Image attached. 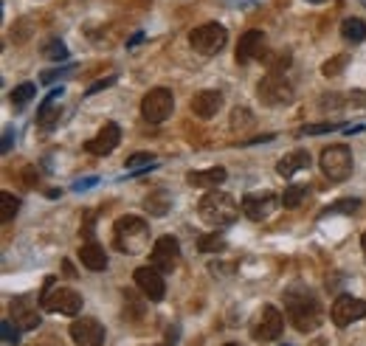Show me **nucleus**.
Masks as SVG:
<instances>
[{
  "label": "nucleus",
  "mask_w": 366,
  "mask_h": 346,
  "mask_svg": "<svg viewBox=\"0 0 366 346\" xmlns=\"http://www.w3.org/2000/svg\"><path fill=\"white\" fill-rule=\"evenodd\" d=\"M71 338L79 346H102L104 344V338H107V330H104V324H102V321L82 315V318H73Z\"/></svg>",
  "instance_id": "ddd939ff"
},
{
  "label": "nucleus",
  "mask_w": 366,
  "mask_h": 346,
  "mask_svg": "<svg viewBox=\"0 0 366 346\" xmlns=\"http://www.w3.org/2000/svg\"><path fill=\"white\" fill-rule=\"evenodd\" d=\"M189 107H192V113H195L198 119L206 121V119H212V116L220 113V107H222V93H220V90H212V87H209V90H200V93L192 96V104H189Z\"/></svg>",
  "instance_id": "a211bd4d"
},
{
  "label": "nucleus",
  "mask_w": 366,
  "mask_h": 346,
  "mask_svg": "<svg viewBox=\"0 0 366 346\" xmlns=\"http://www.w3.org/2000/svg\"><path fill=\"white\" fill-rule=\"evenodd\" d=\"M228 172L222 166H212V169H198V172H189L186 180L192 186H209V189H217L220 183H225Z\"/></svg>",
  "instance_id": "4be33fe9"
},
{
  "label": "nucleus",
  "mask_w": 366,
  "mask_h": 346,
  "mask_svg": "<svg viewBox=\"0 0 366 346\" xmlns=\"http://www.w3.org/2000/svg\"><path fill=\"white\" fill-rule=\"evenodd\" d=\"M361 248H364V259H366V234L361 237Z\"/></svg>",
  "instance_id": "c03bdc74"
},
{
  "label": "nucleus",
  "mask_w": 366,
  "mask_h": 346,
  "mask_svg": "<svg viewBox=\"0 0 366 346\" xmlns=\"http://www.w3.org/2000/svg\"><path fill=\"white\" fill-rule=\"evenodd\" d=\"M251 124H254V116H251V110H245V107H237V110H234V116H231V130L251 127Z\"/></svg>",
  "instance_id": "f704fd0d"
},
{
  "label": "nucleus",
  "mask_w": 366,
  "mask_h": 346,
  "mask_svg": "<svg viewBox=\"0 0 366 346\" xmlns=\"http://www.w3.org/2000/svg\"><path fill=\"white\" fill-rule=\"evenodd\" d=\"M37 96V87L31 85V82H23V85H17L14 90H11V104L14 107H23L26 102H31Z\"/></svg>",
  "instance_id": "cd10ccee"
},
{
  "label": "nucleus",
  "mask_w": 366,
  "mask_h": 346,
  "mask_svg": "<svg viewBox=\"0 0 366 346\" xmlns=\"http://www.w3.org/2000/svg\"><path fill=\"white\" fill-rule=\"evenodd\" d=\"M119 141H122L119 124H104L96 139H90L85 144V152H90V155H110L119 146Z\"/></svg>",
  "instance_id": "f3484780"
},
{
  "label": "nucleus",
  "mask_w": 366,
  "mask_h": 346,
  "mask_svg": "<svg viewBox=\"0 0 366 346\" xmlns=\"http://www.w3.org/2000/svg\"><path fill=\"white\" fill-rule=\"evenodd\" d=\"M113 242L122 254H141L146 245H149V225L146 220L136 217V214H127V217H119L116 220V228H113Z\"/></svg>",
  "instance_id": "f03ea898"
},
{
  "label": "nucleus",
  "mask_w": 366,
  "mask_h": 346,
  "mask_svg": "<svg viewBox=\"0 0 366 346\" xmlns=\"http://www.w3.org/2000/svg\"><path fill=\"white\" fill-rule=\"evenodd\" d=\"M136 284L141 287V293H144L149 301H161L163 293H166V284H163L161 271L152 268V265H144V268L136 271Z\"/></svg>",
  "instance_id": "dca6fc26"
},
{
  "label": "nucleus",
  "mask_w": 366,
  "mask_h": 346,
  "mask_svg": "<svg viewBox=\"0 0 366 346\" xmlns=\"http://www.w3.org/2000/svg\"><path fill=\"white\" fill-rule=\"evenodd\" d=\"M20 333H23V330H20L11 318H6V321L0 324V335H3L6 344H20Z\"/></svg>",
  "instance_id": "473e14b6"
},
{
  "label": "nucleus",
  "mask_w": 366,
  "mask_h": 346,
  "mask_svg": "<svg viewBox=\"0 0 366 346\" xmlns=\"http://www.w3.org/2000/svg\"><path fill=\"white\" fill-rule=\"evenodd\" d=\"M321 172L333 183H344L352 175V152L347 144H333L321 152Z\"/></svg>",
  "instance_id": "39448f33"
},
{
  "label": "nucleus",
  "mask_w": 366,
  "mask_h": 346,
  "mask_svg": "<svg viewBox=\"0 0 366 346\" xmlns=\"http://www.w3.org/2000/svg\"><path fill=\"white\" fill-rule=\"evenodd\" d=\"M257 96L268 107H282V104H291L293 99H296V90H293V85L282 73H268L257 85Z\"/></svg>",
  "instance_id": "423d86ee"
},
{
  "label": "nucleus",
  "mask_w": 366,
  "mask_h": 346,
  "mask_svg": "<svg viewBox=\"0 0 366 346\" xmlns=\"http://www.w3.org/2000/svg\"><path fill=\"white\" fill-rule=\"evenodd\" d=\"M152 166H155L152 152H136L127 158V172H141V169H152Z\"/></svg>",
  "instance_id": "c85d7f7f"
},
{
  "label": "nucleus",
  "mask_w": 366,
  "mask_h": 346,
  "mask_svg": "<svg viewBox=\"0 0 366 346\" xmlns=\"http://www.w3.org/2000/svg\"><path fill=\"white\" fill-rule=\"evenodd\" d=\"M40 304H43V310L60 313V315H79L82 313V296L71 287H51V281H48V290L40 296Z\"/></svg>",
  "instance_id": "0eeeda50"
},
{
  "label": "nucleus",
  "mask_w": 366,
  "mask_h": 346,
  "mask_svg": "<svg viewBox=\"0 0 366 346\" xmlns=\"http://www.w3.org/2000/svg\"><path fill=\"white\" fill-rule=\"evenodd\" d=\"M282 206L285 208H298L304 200H307V186H288L285 192H282Z\"/></svg>",
  "instance_id": "bb28decb"
},
{
  "label": "nucleus",
  "mask_w": 366,
  "mask_h": 346,
  "mask_svg": "<svg viewBox=\"0 0 366 346\" xmlns=\"http://www.w3.org/2000/svg\"><path fill=\"white\" fill-rule=\"evenodd\" d=\"M65 70H68V68L45 70V73H43V76H40V82H43V85H48V82H54V79H57V76H63V73H65Z\"/></svg>",
  "instance_id": "ea45409f"
},
{
  "label": "nucleus",
  "mask_w": 366,
  "mask_h": 346,
  "mask_svg": "<svg viewBox=\"0 0 366 346\" xmlns=\"http://www.w3.org/2000/svg\"><path fill=\"white\" fill-rule=\"evenodd\" d=\"M198 214H200L203 222H209V225H215V228H225V225H231V222L239 217V206L234 203L231 195L212 189L209 195L200 198Z\"/></svg>",
  "instance_id": "7ed1b4c3"
},
{
  "label": "nucleus",
  "mask_w": 366,
  "mask_h": 346,
  "mask_svg": "<svg viewBox=\"0 0 366 346\" xmlns=\"http://www.w3.org/2000/svg\"><path fill=\"white\" fill-rule=\"evenodd\" d=\"M282 330H285V318H282V313H279V307H274V304H265L262 310H259V315H257V324H254V338L257 341H276L279 335H282Z\"/></svg>",
  "instance_id": "9b49d317"
},
{
  "label": "nucleus",
  "mask_w": 366,
  "mask_h": 346,
  "mask_svg": "<svg viewBox=\"0 0 366 346\" xmlns=\"http://www.w3.org/2000/svg\"><path fill=\"white\" fill-rule=\"evenodd\" d=\"M225 43H228V31L220 23H203V26H198V28L189 31V45L198 54H203V57L220 54L225 48Z\"/></svg>",
  "instance_id": "20e7f679"
},
{
  "label": "nucleus",
  "mask_w": 366,
  "mask_h": 346,
  "mask_svg": "<svg viewBox=\"0 0 366 346\" xmlns=\"http://www.w3.org/2000/svg\"><path fill=\"white\" fill-rule=\"evenodd\" d=\"M341 37L347 40V43H364L366 40V23L364 20H358V17H347L344 23H341Z\"/></svg>",
  "instance_id": "b1692460"
},
{
  "label": "nucleus",
  "mask_w": 366,
  "mask_h": 346,
  "mask_svg": "<svg viewBox=\"0 0 366 346\" xmlns=\"http://www.w3.org/2000/svg\"><path fill=\"white\" fill-rule=\"evenodd\" d=\"M40 307H43V304H37V296H34V293H23V296L11 298L9 313H11V321H14L23 333H28V330H37L40 321H43Z\"/></svg>",
  "instance_id": "1a4fd4ad"
},
{
  "label": "nucleus",
  "mask_w": 366,
  "mask_h": 346,
  "mask_svg": "<svg viewBox=\"0 0 366 346\" xmlns=\"http://www.w3.org/2000/svg\"><path fill=\"white\" fill-rule=\"evenodd\" d=\"M350 102H352L355 107H366V90H352V93H350Z\"/></svg>",
  "instance_id": "4c0bfd02"
},
{
  "label": "nucleus",
  "mask_w": 366,
  "mask_h": 346,
  "mask_svg": "<svg viewBox=\"0 0 366 346\" xmlns=\"http://www.w3.org/2000/svg\"><path fill=\"white\" fill-rule=\"evenodd\" d=\"M225 346H239V344H225Z\"/></svg>",
  "instance_id": "49530a36"
},
{
  "label": "nucleus",
  "mask_w": 366,
  "mask_h": 346,
  "mask_svg": "<svg viewBox=\"0 0 366 346\" xmlns=\"http://www.w3.org/2000/svg\"><path fill=\"white\" fill-rule=\"evenodd\" d=\"M347 63H350V57H347V54H338V57H333V60H327V63L321 65V73H324V76H338Z\"/></svg>",
  "instance_id": "72a5a7b5"
},
{
  "label": "nucleus",
  "mask_w": 366,
  "mask_h": 346,
  "mask_svg": "<svg viewBox=\"0 0 366 346\" xmlns=\"http://www.w3.org/2000/svg\"><path fill=\"white\" fill-rule=\"evenodd\" d=\"M285 313L298 333H313L321 324V307L316 296L304 287H293L285 293Z\"/></svg>",
  "instance_id": "f257e3e1"
},
{
  "label": "nucleus",
  "mask_w": 366,
  "mask_h": 346,
  "mask_svg": "<svg viewBox=\"0 0 366 346\" xmlns=\"http://www.w3.org/2000/svg\"><path fill=\"white\" fill-rule=\"evenodd\" d=\"M279 203H282V200H279L274 192H268V189H265V192H248V195L242 198V203H239V206H242V214H245L248 220L262 222V220H265L274 208L279 206Z\"/></svg>",
  "instance_id": "f8f14e48"
},
{
  "label": "nucleus",
  "mask_w": 366,
  "mask_h": 346,
  "mask_svg": "<svg viewBox=\"0 0 366 346\" xmlns=\"http://www.w3.org/2000/svg\"><path fill=\"white\" fill-rule=\"evenodd\" d=\"M57 99H63V85H60V87H54V90L43 99V104H40V110H37V124H40L43 130H51V127L57 124V119H60Z\"/></svg>",
  "instance_id": "6ab92c4d"
},
{
  "label": "nucleus",
  "mask_w": 366,
  "mask_h": 346,
  "mask_svg": "<svg viewBox=\"0 0 366 346\" xmlns=\"http://www.w3.org/2000/svg\"><path fill=\"white\" fill-rule=\"evenodd\" d=\"M198 251H203V254H220V251H225V237L222 234H203L200 239H198Z\"/></svg>",
  "instance_id": "393cba45"
},
{
  "label": "nucleus",
  "mask_w": 366,
  "mask_h": 346,
  "mask_svg": "<svg viewBox=\"0 0 366 346\" xmlns=\"http://www.w3.org/2000/svg\"><path fill=\"white\" fill-rule=\"evenodd\" d=\"M172 110H175V96L166 87H155V90H149L144 99H141V116H144L149 124L166 121L172 116Z\"/></svg>",
  "instance_id": "6e6552de"
},
{
  "label": "nucleus",
  "mask_w": 366,
  "mask_h": 346,
  "mask_svg": "<svg viewBox=\"0 0 366 346\" xmlns=\"http://www.w3.org/2000/svg\"><path fill=\"white\" fill-rule=\"evenodd\" d=\"M344 124H338V121H321V124H304L301 130H298V136H327V133H335V130H341Z\"/></svg>",
  "instance_id": "c756f323"
},
{
  "label": "nucleus",
  "mask_w": 366,
  "mask_h": 346,
  "mask_svg": "<svg viewBox=\"0 0 366 346\" xmlns=\"http://www.w3.org/2000/svg\"><path fill=\"white\" fill-rule=\"evenodd\" d=\"M144 208L152 214V217H163V214L172 208V195H169L166 189H155V192L146 195Z\"/></svg>",
  "instance_id": "5701e85b"
},
{
  "label": "nucleus",
  "mask_w": 366,
  "mask_h": 346,
  "mask_svg": "<svg viewBox=\"0 0 366 346\" xmlns=\"http://www.w3.org/2000/svg\"><path fill=\"white\" fill-rule=\"evenodd\" d=\"M310 163H313L310 152H307V149H296V152L285 155V158L276 163V172H279L282 178H293L298 169H310Z\"/></svg>",
  "instance_id": "412c9836"
},
{
  "label": "nucleus",
  "mask_w": 366,
  "mask_h": 346,
  "mask_svg": "<svg viewBox=\"0 0 366 346\" xmlns=\"http://www.w3.org/2000/svg\"><path fill=\"white\" fill-rule=\"evenodd\" d=\"M141 40H144V34H141V31H136V34L130 37V43H127V48H136V45L141 43Z\"/></svg>",
  "instance_id": "79ce46f5"
},
{
  "label": "nucleus",
  "mask_w": 366,
  "mask_h": 346,
  "mask_svg": "<svg viewBox=\"0 0 366 346\" xmlns=\"http://www.w3.org/2000/svg\"><path fill=\"white\" fill-rule=\"evenodd\" d=\"M79 259H82V265H85L87 271H93V274H104V268H107V254H104V248L96 245V242H85V245L79 248Z\"/></svg>",
  "instance_id": "aec40b11"
},
{
  "label": "nucleus",
  "mask_w": 366,
  "mask_h": 346,
  "mask_svg": "<svg viewBox=\"0 0 366 346\" xmlns=\"http://www.w3.org/2000/svg\"><path fill=\"white\" fill-rule=\"evenodd\" d=\"M43 54H45L48 60L60 63V60H65V57H68V48H65V43H63V40H51V43L43 48Z\"/></svg>",
  "instance_id": "2f4dec72"
},
{
  "label": "nucleus",
  "mask_w": 366,
  "mask_h": 346,
  "mask_svg": "<svg viewBox=\"0 0 366 346\" xmlns=\"http://www.w3.org/2000/svg\"><path fill=\"white\" fill-rule=\"evenodd\" d=\"M358 208H361V200H355V198H352V200H338L335 206L324 208V211L318 214V220H321V217H327V214H355Z\"/></svg>",
  "instance_id": "7c9ffc66"
},
{
  "label": "nucleus",
  "mask_w": 366,
  "mask_h": 346,
  "mask_svg": "<svg viewBox=\"0 0 366 346\" xmlns=\"http://www.w3.org/2000/svg\"><path fill=\"white\" fill-rule=\"evenodd\" d=\"M96 183H99V178H85V180L73 183V192H85V189H90V186H96Z\"/></svg>",
  "instance_id": "58836bf2"
},
{
  "label": "nucleus",
  "mask_w": 366,
  "mask_h": 346,
  "mask_svg": "<svg viewBox=\"0 0 366 346\" xmlns=\"http://www.w3.org/2000/svg\"><path fill=\"white\" fill-rule=\"evenodd\" d=\"M285 346H288V344H285Z\"/></svg>",
  "instance_id": "09e8293b"
},
{
  "label": "nucleus",
  "mask_w": 366,
  "mask_h": 346,
  "mask_svg": "<svg viewBox=\"0 0 366 346\" xmlns=\"http://www.w3.org/2000/svg\"><path fill=\"white\" fill-rule=\"evenodd\" d=\"M307 3H327V0H307Z\"/></svg>",
  "instance_id": "a18cd8bd"
},
{
  "label": "nucleus",
  "mask_w": 366,
  "mask_h": 346,
  "mask_svg": "<svg viewBox=\"0 0 366 346\" xmlns=\"http://www.w3.org/2000/svg\"><path fill=\"white\" fill-rule=\"evenodd\" d=\"M181 262V245L175 237H158L155 245H152V254H149V265L158 268L161 274H172Z\"/></svg>",
  "instance_id": "9d476101"
},
{
  "label": "nucleus",
  "mask_w": 366,
  "mask_h": 346,
  "mask_svg": "<svg viewBox=\"0 0 366 346\" xmlns=\"http://www.w3.org/2000/svg\"><path fill=\"white\" fill-rule=\"evenodd\" d=\"M254 141H259V139H248L245 144H254ZM262 141H274V136H262Z\"/></svg>",
  "instance_id": "37998d69"
},
{
  "label": "nucleus",
  "mask_w": 366,
  "mask_h": 346,
  "mask_svg": "<svg viewBox=\"0 0 366 346\" xmlns=\"http://www.w3.org/2000/svg\"><path fill=\"white\" fill-rule=\"evenodd\" d=\"M110 85H116V76H107V79H99V82H93V85L85 90V96H93V93H99V90H104V87H110Z\"/></svg>",
  "instance_id": "c9c22d12"
},
{
  "label": "nucleus",
  "mask_w": 366,
  "mask_h": 346,
  "mask_svg": "<svg viewBox=\"0 0 366 346\" xmlns=\"http://www.w3.org/2000/svg\"><path fill=\"white\" fill-rule=\"evenodd\" d=\"M364 3H366V0H364Z\"/></svg>",
  "instance_id": "de8ad7c7"
},
{
  "label": "nucleus",
  "mask_w": 366,
  "mask_h": 346,
  "mask_svg": "<svg viewBox=\"0 0 366 346\" xmlns=\"http://www.w3.org/2000/svg\"><path fill=\"white\" fill-rule=\"evenodd\" d=\"M17 211H20V198H14L11 192H3L0 195V220L3 222H11Z\"/></svg>",
  "instance_id": "a878e982"
},
{
  "label": "nucleus",
  "mask_w": 366,
  "mask_h": 346,
  "mask_svg": "<svg viewBox=\"0 0 366 346\" xmlns=\"http://www.w3.org/2000/svg\"><path fill=\"white\" fill-rule=\"evenodd\" d=\"M14 136H17V133H14V127H6V130H3V146H0V152H3V155H9V152H11Z\"/></svg>",
  "instance_id": "e433bc0d"
},
{
  "label": "nucleus",
  "mask_w": 366,
  "mask_h": 346,
  "mask_svg": "<svg viewBox=\"0 0 366 346\" xmlns=\"http://www.w3.org/2000/svg\"><path fill=\"white\" fill-rule=\"evenodd\" d=\"M262 54H265V31H257V28L245 31L239 37V45H237V63L245 65L251 60H259Z\"/></svg>",
  "instance_id": "2eb2a0df"
},
{
  "label": "nucleus",
  "mask_w": 366,
  "mask_h": 346,
  "mask_svg": "<svg viewBox=\"0 0 366 346\" xmlns=\"http://www.w3.org/2000/svg\"><path fill=\"white\" fill-rule=\"evenodd\" d=\"M318 104H321V107H327V104H330V107H341V99H338V96H321Z\"/></svg>",
  "instance_id": "a19ab883"
},
{
  "label": "nucleus",
  "mask_w": 366,
  "mask_h": 346,
  "mask_svg": "<svg viewBox=\"0 0 366 346\" xmlns=\"http://www.w3.org/2000/svg\"><path fill=\"white\" fill-rule=\"evenodd\" d=\"M330 315H333V324L335 327H350V324L361 321L366 315V301L355 298V296H338Z\"/></svg>",
  "instance_id": "4468645a"
}]
</instances>
